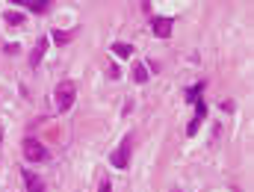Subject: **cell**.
<instances>
[{
    "mask_svg": "<svg viewBox=\"0 0 254 192\" xmlns=\"http://www.w3.org/2000/svg\"><path fill=\"white\" fill-rule=\"evenodd\" d=\"M113 54H116L119 60H130V57H133L136 51H133V45H125V42H116V45H113Z\"/></svg>",
    "mask_w": 254,
    "mask_h": 192,
    "instance_id": "obj_10",
    "label": "cell"
},
{
    "mask_svg": "<svg viewBox=\"0 0 254 192\" xmlns=\"http://www.w3.org/2000/svg\"><path fill=\"white\" fill-rule=\"evenodd\" d=\"M45 51H48V36H42V39L36 42V48H33V57H30V65H33V68H36V65L42 63Z\"/></svg>",
    "mask_w": 254,
    "mask_h": 192,
    "instance_id": "obj_8",
    "label": "cell"
},
{
    "mask_svg": "<svg viewBox=\"0 0 254 192\" xmlns=\"http://www.w3.org/2000/svg\"><path fill=\"white\" fill-rule=\"evenodd\" d=\"M24 184H27V192H45V184H42L39 175L30 172V169H24Z\"/></svg>",
    "mask_w": 254,
    "mask_h": 192,
    "instance_id": "obj_7",
    "label": "cell"
},
{
    "mask_svg": "<svg viewBox=\"0 0 254 192\" xmlns=\"http://www.w3.org/2000/svg\"><path fill=\"white\" fill-rule=\"evenodd\" d=\"M21 148H24V157H27L30 163H45V160H48V148H45L39 139H33V136H27V139L21 142Z\"/></svg>",
    "mask_w": 254,
    "mask_h": 192,
    "instance_id": "obj_2",
    "label": "cell"
},
{
    "mask_svg": "<svg viewBox=\"0 0 254 192\" xmlns=\"http://www.w3.org/2000/svg\"><path fill=\"white\" fill-rule=\"evenodd\" d=\"M15 6H27L30 12H36V15H45L48 12V0H15Z\"/></svg>",
    "mask_w": 254,
    "mask_h": 192,
    "instance_id": "obj_6",
    "label": "cell"
},
{
    "mask_svg": "<svg viewBox=\"0 0 254 192\" xmlns=\"http://www.w3.org/2000/svg\"><path fill=\"white\" fill-rule=\"evenodd\" d=\"M107 74H110V80H119V65H116V63H110Z\"/></svg>",
    "mask_w": 254,
    "mask_h": 192,
    "instance_id": "obj_15",
    "label": "cell"
},
{
    "mask_svg": "<svg viewBox=\"0 0 254 192\" xmlns=\"http://www.w3.org/2000/svg\"><path fill=\"white\" fill-rule=\"evenodd\" d=\"M74 98H77V86H74V80H63V83L57 86V92H54L57 110H60V113H68V110L74 107Z\"/></svg>",
    "mask_w": 254,
    "mask_h": 192,
    "instance_id": "obj_1",
    "label": "cell"
},
{
    "mask_svg": "<svg viewBox=\"0 0 254 192\" xmlns=\"http://www.w3.org/2000/svg\"><path fill=\"white\" fill-rule=\"evenodd\" d=\"M172 192H181V190H172Z\"/></svg>",
    "mask_w": 254,
    "mask_h": 192,
    "instance_id": "obj_16",
    "label": "cell"
},
{
    "mask_svg": "<svg viewBox=\"0 0 254 192\" xmlns=\"http://www.w3.org/2000/svg\"><path fill=\"white\" fill-rule=\"evenodd\" d=\"M98 192H113V184H110V178H101V184H98Z\"/></svg>",
    "mask_w": 254,
    "mask_h": 192,
    "instance_id": "obj_14",
    "label": "cell"
},
{
    "mask_svg": "<svg viewBox=\"0 0 254 192\" xmlns=\"http://www.w3.org/2000/svg\"><path fill=\"white\" fill-rule=\"evenodd\" d=\"M172 27H175V21H172V18H163V15H157V18L151 21V30H154L157 39H169V36H172Z\"/></svg>",
    "mask_w": 254,
    "mask_h": 192,
    "instance_id": "obj_5",
    "label": "cell"
},
{
    "mask_svg": "<svg viewBox=\"0 0 254 192\" xmlns=\"http://www.w3.org/2000/svg\"><path fill=\"white\" fill-rule=\"evenodd\" d=\"M201 92H204V80H201V83H195V86H190V89H187V101H190V104H195V101L201 98Z\"/></svg>",
    "mask_w": 254,
    "mask_h": 192,
    "instance_id": "obj_12",
    "label": "cell"
},
{
    "mask_svg": "<svg viewBox=\"0 0 254 192\" xmlns=\"http://www.w3.org/2000/svg\"><path fill=\"white\" fill-rule=\"evenodd\" d=\"M54 42H57V45H65V42H71V33H65V30H54Z\"/></svg>",
    "mask_w": 254,
    "mask_h": 192,
    "instance_id": "obj_13",
    "label": "cell"
},
{
    "mask_svg": "<svg viewBox=\"0 0 254 192\" xmlns=\"http://www.w3.org/2000/svg\"><path fill=\"white\" fill-rule=\"evenodd\" d=\"M204 116H207V104H204V98H198V101H195V116H192L190 125H187V136H195V133L201 130Z\"/></svg>",
    "mask_w": 254,
    "mask_h": 192,
    "instance_id": "obj_4",
    "label": "cell"
},
{
    "mask_svg": "<svg viewBox=\"0 0 254 192\" xmlns=\"http://www.w3.org/2000/svg\"><path fill=\"white\" fill-rule=\"evenodd\" d=\"M130 77H133V83H148V68H145V63H133V71H130Z\"/></svg>",
    "mask_w": 254,
    "mask_h": 192,
    "instance_id": "obj_9",
    "label": "cell"
},
{
    "mask_svg": "<svg viewBox=\"0 0 254 192\" xmlns=\"http://www.w3.org/2000/svg\"><path fill=\"white\" fill-rule=\"evenodd\" d=\"M130 151H133V136H125V139H122V145L113 151L110 163H113L116 169H127V163H130Z\"/></svg>",
    "mask_w": 254,
    "mask_h": 192,
    "instance_id": "obj_3",
    "label": "cell"
},
{
    "mask_svg": "<svg viewBox=\"0 0 254 192\" xmlns=\"http://www.w3.org/2000/svg\"><path fill=\"white\" fill-rule=\"evenodd\" d=\"M3 21H6L9 27H21V24H24V15H21V12H12V9H9V12H3Z\"/></svg>",
    "mask_w": 254,
    "mask_h": 192,
    "instance_id": "obj_11",
    "label": "cell"
}]
</instances>
